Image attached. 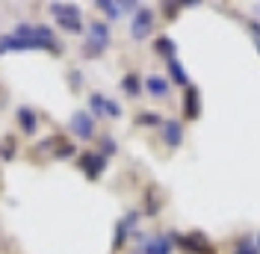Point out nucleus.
Masks as SVG:
<instances>
[{
  "mask_svg": "<svg viewBox=\"0 0 260 254\" xmlns=\"http://www.w3.org/2000/svg\"><path fill=\"white\" fill-rule=\"evenodd\" d=\"M18 50H50V53H62L59 39L45 24H18L12 33H3L0 36V56L3 53H18Z\"/></svg>",
  "mask_w": 260,
  "mask_h": 254,
  "instance_id": "1",
  "label": "nucleus"
},
{
  "mask_svg": "<svg viewBox=\"0 0 260 254\" xmlns=\"http://www.w3.org/2000/svg\"><path fill=\"white\" fill-rule=\"evenodd\" d=\"M107 48H110V27L104 21H92L89 24V36H86V45H83V53L92 59V56H101Z\"/></svg>",
  "mask_w": 260,
  "mask_h": 254,
  "instance_id": "2",
  "label": "nucleus"
},
{
  "mask_svg": "<svg viewBox=\"0 0 260 254\" xmlns=\"http://www.w3.org/2000/svg\"><path fill=\"white\" fill-rule=\"evenodd\" d=\"M68 127L77 139H92L95 136V118L89 115V110H74L68 118Z\"/></svg>",
  "mask_w": 260,
  "mask_h": 254,
  "instance_id": "3",
  "label": "nucleus"
},
{
  "mask_svg": "<svg viewBox=\"0 0 260 254\" xmlns=\"http://www.w3.org/2000/svg\"><path fill=\"white\" fill-rule=\"evenodd\" d=\"M154 30V12L148 9V6H139L136 12H133V24H130V36L136 39V42H142L148 39Z\"/></svg>",
  "mask_w": 260,
  "mask_h": 254,
  "instance_id": "4",
  "label": "nucleus"
},
{
  "mask_svg": "<svg viewBox=\"0 0 260 254\" xmlns=\"http://www.w3.org/2000/svg\"><path fill=\"white\" fill-rule=\"evenodd\" d=\"M77 166L89 175V180H98V177L104 175V169H107V157H101L98 151H86V154H80Z\"/></svg>",
  "mask_w": 260,
  "mask_h": 254,
  "instance_id": "5",
  "label": "nucleus"
},
{
  "mask_svg": "<svg viewBox=\"0 0 260 254\" xmlns=\"http://www.w3.org/2000/svg\"><path fill=\"white\" fill-rule=\"evenodd\" d=\"M139 254H172V237L169 234H154L142 239V251Z\"/></svg>",
  "mask_w": 260,
  "mask_h": 254,
  "instance_id": "6",
  "label": "nucleus"
},
{
  "mask_svg": "<svg viewBox=\"0 0 260 254\" xmlns=\"http://www.w3.org/2000/svg\"><path fill=\"white\" fill-rule=\"evenodd\" d=\"M145 92L151 98H157V101H166L169 92H172V80L160 77V74H151V77H145Z\"/></svg>",
  "mask_w": 260,
  "mask_h": 254,
  "instance_id": "7",
  "label": "nucleus"
},
{
  "mask_svg": "<svg viewBox=\"0 0 260 254\" xmlns=\"http://www.w3.org/2000/svg\"><path fill=\"white\" fill-rule=\"evenodd\" d=\"M15 121H18V127H21L24 136H32V133L39 130V115H36L30 107H18L15 110Z\"/></svg>",
  "mask_w": 260,
  "mask_h": 254,
  "instance_id": "8",
  "label": "nucleus"
},
{
  "mask_svg": "<svg viewBox=\"0 0 260 254\" xmlns=\"http://www.w3.org/2000/svg\"><path fill=\"white\" fill-rule=\"evenodd\" d=\"M136 222H139V210H130L127 216H124L121 222L115 225V239H113V248H115V251L124 245V237H127L130 228H136Z\"/></svg>",
  "mask_w": 260,
  "mask_h": 254,
  "instance_id": "9",
  "label": "nucleus"
},
{
  "mask_svg": "<svg viewBox=\"0 0 260 254\" xmlns=\"http://www.w3.org/2000/svg\"><path fill=\"white\" fill-rule=\"evenodd\" d=\"M162 142L169 145V148H180L183 142V124L180 121H162Z\"/></svg>",
  "mask_w": 260,
  "mask_h": 254,
  "instance_id": "10",
  "label": "nucleus"
},
{
  "mask_svg": "<svg viewBox=\"0 0 260 254\" xmlns=\"http://www.w3.org/2000/svg\"><path fill=\"white\" fill-rule=\"evenodd\" d=\"M166 65H169V77H172V83H175V86H183V89H189V74L183 71V65L178 62V56L166 59Z\"/></svg>",
  "mask_w": 260,
  "mask_h": 254,
  "instance_id": "11",
  "label": "nucleus"
},
{
  "mask_svg": "<svg viewBox=\"0 0 260 254\" xmlns=\"http://www.w3.org/2000/svg\"><path fill=\"white\" fill-rule=\"evenodd\" d=\"M198 104H201L198 89H195V86H189V89H186V98H183V115H186V118H198V112H201V107H198Z\"/></svg>",
  "mask_w": 260,
  "mask_h": 254,
  "instance_id": "12",
  "label": "nucleus"
},
{
  "mask_svg": "<svg viewBox=\"0 0 260 254\" xmlns=\"http://www.w3.org/2000/svg\"><path fill=\"white\" fill-rule=\"evenodd\" d=\"M50 12L53 18H80V6H74V3H50Z\"/></svg>",
  "mask_w": 260,
  "mask_h": 254,
  "instance_id": "13",
  "label": "nucleus"
},
{
  "mask_svg": "<svg viewBox=\"0 0 260 254\" xmlns=\"http://www.w3.org/2000/svg\"><path fill=\"white\" fill-rule=\"evenodd\" d=\"M121 89H124V95L127 98H139L142 95V80L136 77V74H124V80H121Z\"/></svg>",
  "mask_w": 260,
  "mask_h": 254,
  "instance_id": "14",
  "label": "nucleus"
},
{
  "mask_svg": "<svg viewBox=\"0 0 260 254\" xmlns=\"http://www.w3.org/2000/svg\"><path fill=\"white\" fill-rule=\"evenodd\" d=\"M154 50H157V53H162V56H166V59H172V56H175V42H172V39H169V36H160V39H157V42H154Z\"/></svg>",
  "mask_w": 260,
  "mask_h": 254,
  "instance_id": "15",
  "label": "nucleus"
},
{
  "mask_svg": "<svg viewBox=\"0 0 260 254\" xmlns=\"http://www.w3.org/2000/svg\"><path fill=\"white\" fill-rule=\"evenodd\" d=\"M95 6H98V9H101V12H104L107 18H113V21H115V18H121V15H124V12H121V3H110V0H98Z\"/></svg>",
  "mask_w": 260,
  "mask_h": 254,
  "instance_id": "16",
  "label": "nucleus"
},
{
  "mask_svg": "<svg viewBox=\"0 0 260 254\" xmlns=\"http://www.w3.org/2000/svg\"><path fill=\"white\" fill-rule=\"evenodd\" d=\"M56 24H59V30H65V33H83L80 18H56Z\"/></svg>",
  "mask_w": 260,
  "mask_h": 254,
  "instance_id": "17",
  "label": "nucleus"
},
{
  "mask_svg": "<svg viewBox=\"0 0 260 254\" xmlns=\"http://www.w3.org/2000/svg\"><path fill=\"white\" fill-rule=\"evenodd\" d=\"M115 151H118V145H115L113 136H101V151H98V154H101V157H113Z\"/></svg>",
  "mask_w": 260,
  "mask_h": 254,
  "instance_id": "18",
  "label": "nucleus"
},
{
  "mask_svg": "<svg viewBox=\"0 0 260 254\" xmlns=\"http://www.w3.org/2000/svg\"><path fill=\"white\" fill-rule=\"evenodd\" d=\"M104 118H121V107L110 98H104Z\"/></svg>",
  "mask_w": 260,
  "mask_h": 254,
  "instance_id": "19",
  "label": "nucleus"
},
{
  "mask_svg": "<svg viewBox=\"0 0 260 254\" xmlns=\"http://www.w3.org/2000/svg\"><path fill=\"white\" fill-rule=\"evenodd\" d=\"M71 154H77V148H74L71 142H62V139H59V142H56V154H53V157L65 160V157H71Z\"/></svg>",
  "mask_w": 260,
  "mask_h": 254,
  "instance_id": "20",
  "label": "nucleus"
},
{
  "mask_svg": "<svg viewBox=\"0 0 260 254\" xmlns=\"http://www.w3.org/2000/svg\"><path fill=\"white\" fill-rule=\"evenodd\" d=\"M136 124H160L162 127V121H160V115H154V112H139L136 115Z\"/></svg>",
  "mask_w": 260,
  "mask_h": 254,
  "instance_id": "21",
  "label": "nucleus"
},
{
  "mask_svg": "<svg viewBox=\"0 0 260 254\" xmlns=\"http://www.w3.org/2000/svg\"><path fill=\"white\" fill-rule=\"evenodd\" d=\"M0 157H3V160H12V157H15V139H12V136L3 142V148H0Z\"/></svg>",
  "mask_w": 260,
  "mask_h": 254,
  "instance_id": "22",
  "label": "nucleus"
},
{
  "mask_svg": "<svg viewBox=\"0 0 260 254\" xmlns=\"http://www.w3.org/2000/svg\"><path fill=\"white\" fill-rule=\"evenodd\" d=\"M234 254H257V248H254V245H248V242H240Z\"/></svg>",
  "mask_w": 260,
  "mask_h": 254,
  "instance_id": "23",
  "label": "nucleus"
},
{
  "mask_svg": "<svg viewBox=\"0 0 260 254\" xmlns=\"http://www.w3.org/2000/svg\"><path fill=\"white\" fill-rule=\"evenodd\" d=\"M83 86V74L80 71H71V89H80Z\"/></svg>",
  "mask_w": 260,
  "mask_h": 254,
  "instance_id": "24",
  "label": "nucleus"
},
{
  "mask_svg": "<svg viewBox=\"0 0 260 254\" xmlns=\"http://www.w3.org/2000/svg\"><path fill=\"white\" fill-rule=\"evenodd\" d=\"M162 9H166V18H175V15H178L180 6H162Z\"/></svg>",
  "mask_w": 260,
  "mask_h": 254,
  "instance_id": "25",
  "label": "nucleus"
},
{
  "mask_svg": "<svg viewBox=\"0 0 260 254\" xmlns=\"http://www.w3.org/2000/svg\"><path fill=\"white\" fill-rule=\"evenodd\" d=\"M257 254H260V234H257Z\"/></svg>",
  "mask_w": 260,
  "mask_h": 254,
  "instance_id": "26",
  "label": "nucleus"
},
{
  "mask_svg": "<svg viewBox=\"0 0 260 254\" xmlns=\"http://www.w3.org/2000/svg\"><path fill=\"white\" fill-rule=\"evenodd\" d=\"M257 48H260V39H257Z\"/></svg>",
  "mask_w": 260,
  "mask_h": 254,
  "instance_id": "27",
  "label": "nucleus"
}]
</instances>
